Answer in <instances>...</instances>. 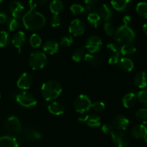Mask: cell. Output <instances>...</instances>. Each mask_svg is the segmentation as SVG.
Segmentation results:
<instances>
[{
	"label": "cell",
	"instance_id": "obj_40",
	"mask_svg": "<svg viewBox=\"0 0 147 147\" xmlns=\"http://www.w3.org/2000/svg\"><path fill=\"white\" fill-rule=\"evenodd\" d=\"M91 109H93V110L96 113H101L106 109V105L102 101H96L92 103Z\"/></svg>",
	"mask_w": 147,
	"mask_h": 147
},
{
	"label": "cell",
	"instance_id": "obj_22",
	"mask_svg": "<svg viewBox=\"0 0 147 147\" xmlns=\"http://www.w3.org/2000/svg\"><path fill=\"white\" fill-rule=\"evenodd\" d=\"M134 83L139 88H145L147 86V73L144 71H140L134 76Z\"/></svg>",
	"mask_w": 147,
	"mask_h": 147
},
{
	"label": "cell",
	"instance_id": "obj_32",
	"mask_svg": "<svg viewBox=\"0 0 147 147\" xmlns=\"http://www.w3.org/2000/svg\"><path fill=\"white\" fill-rule=\"evenodd\" d=\"M136 12L138 13L140 17L142 18L147 19V3L146 2H139L136 5Z\"/></svg>",
	"mask_w": 147,
	"mask_h": 147
},
{
	"label": "cell",
	"instance_id": "obj_27",
	"mask_svg": "<svg viewBox=\"0 0 147 147\" xmlns=\"http://www.w3.org/2000/svg\"><path fill=\"white\" fill-rule=\"evenodd\" d=\"M50 10L54 15H59L63 9V3L61 0H53L50 2Z\"/></svg>",
	"mask_w": 147,
	"mask_h": 147
},
{
	"label": "cell",
	"instance_id": "obj_24",
	"mask_svg": "<svg viewBox=\"0 0 147 147\" xmlns=\"http://www.w3.org/2000/svg\"><path fill=\"white\" fill-rule=\"evenodd\" d=\"M137 100V97L136 95L134 93H128L123 96L122 98V104L126 109H130V108L133 107L136 103Z\"/></svg>",
	"mask_w": 147,
	"mask_h": 147
},
{
	"label": "cell",
	"instance_id": "obj_7",
	"mask_svg": "<svg viewBox=\"0 0 147 147\" xmlns=\"http://www.w3.org/2000/svg\"><path fill=\"white\" fill-rule=\"evenodd\" d=\"M103 47V42L99 36L92 35L88 38L85 45V50L89 53L95 54L100 51Z\"/></svg>",
	"mask_w": 147,
	"mask_h": 147
},
{
	"label": "cell",
	"instance_id": "obj_29",
	"mask_svg": "<svg viewBox=\"0 0 147 147\" xmlns=\"http://www.w3.org/2000/svg\"><path fill=\"white\" fill-rule=\"evenodd\" d=\"M84 60L86 63L90 64L93 67H98L100 65V60L98 57V56H96L94 54H91V53H86Z\"/></svg>",
	"mask_w": 147,
	"mask_h": 147
},
{
	"label": "cell",
	"instance_id": "obj_48",
	"mask_svg": "<svg viewBox=\"0 0 147 147\" xmlns=\"http://www.w3.org/2000/svg\"><path fill=\"white\" fill-rule=\"evenodd\" d=\"M86 3V4H92L93 5L94 3H96L98 0H83Z\"/></svg>",
	"mask_w": 147,
	"mask_h": 147
},
{
	"label": "cell",
	"instance_id": "obj_35",
	"mask_svg": "<svg viewBox=\"0 0 147 147\" xmlns=\"http://www.w3.org/2000/svg\"><path fill=\"white\" fill-rule=\"evenodd\" d=\"M103 28H104L105 32H106V34L108 36H109V37H113L116 29L115 28L114 25L111 22H106L104 24Z\"/></svg>",
	"mask_w": 147,
	"mask_h": 147
},
{
	"label": "cell",
	"instance_id": "obj_11",
	"mask_svg": "<svg viewBox=\"0 0 147 147\" xmlns=\"http://www.w3.org/2000/svg\"><path fill=\"white\" fill-rule=\"evenodd\" d=\"M129 119L126 116H123V115H118L113 118L112 121V126L119 131H125L129 126Z\"/></svg>",
	"mask_w": 147,
	"mask_h": 147
},
{
	"label": "cell",
	"instance_id": "obj_6",
	"mask_svg": "<svg viewBox=\"0 0 147 147\" xmlns=\"http://www.w3.org/2000/svg\"><path fill=\"white\" fill-rule=\"evenodd\" d=\"M92 102L88 96L80 94L78 96L74 101V109L79 113H86L91 109Z\"/></svg>",
	"mask_w": 147,
	"mask_h": 147
},
{
	"label": "cell",
	"instance_id": "obj_38",
	"mask_svg": "<svg viewBox=\"0 0 147 147\" xmlns=\"http://www.w3.org/2000/svg\"><path fill=\"white\" fill-rule=\"evenodd\" d=\"M122 57H122L120 52L116 53V54L111 55L109 58V64H110L111 65H118Z\"/></svg>",
	"mask_w": 147,
	"mask_h": 147
},
{
	"label": "cell",
	"instance_id": "obj_42",
	"mask_svg": "<svg viewBox=\"0 0 147 147\" xmlns=\"http://www.w3.org/2000/svg\"><path fill=\"white\" fill-rule=\"evenodd\" d=\"M50 25L52 27H58L61 25V18L59 15H53L50 20Z\"/></svg>",
	"mask_w": 147,
	"mask_h": 147
},
{
	"label": "cell",
	"instance_id": "obj_43",
	"mask_svg": "<svg viewBox=\"0 0 147 147\" xmlns=\"http://www.w3.org/2000/svg\"><path fill=\"white\" fill-rule=\"evenodd\" d=\"M101 131L106 135H111L114 132V128L111 124H103L101 127Z\"/></svg>",
	"mask_w": 147,
	"mask_h": 147
},
{
	"label": "cell",
	"instance_id": "obj_10",
	"mask_svg": "<svg viewBox=\"0 0 147 147\" xmlns=\"http://www.w3.org/2000/svg\"><path fill=\"white\" fill-rule=\"evenodd\" d=\"M69 32L72 35L75 37H79V36L83 35V33L85 32L86 30V25L85 23L82 20L79 19H75L72 20L69 25Z\"/></svg>",
	"mask_w": 147,
	"mask_h": 147
},
{
	"label": "cell",
	"instance_id": "obj_41",
	"mask_svg": "<svg viewBox=\"0 0 147 147\" xmlns=\"http://www.w3.org/2000/svg\"><path fill=\"white\" fill-rule=\"evenodd\" d=\"M73 43V39L71 36H63V37L61 38L60 42V45H62L63 47H70L72 44Z\"/></svg>",
	"mask_w": 147,
	"mask_h": 147
},
{
	"label": "cell",
	"instance_id": "obj_33",
	"mask_svg": "<svg viewBox=\"0 0 147 147\" xmlns=\"http://www.w3.org/2000/svg\"><path fill=\"white\" fill-rule=\"evenodd\" d=\"M10 42L9 35L8 32L4 30L0 31V47H5Z\"/></svg>",
	"mask_w": 147,
	"mask_h": 147
},
{
	"label": "cell",
	"instance_id": "obj_23",
	"mask_svg": "<svg viewBox=\"0 0 147 147\" xmlns=\"http://www.w3.org/2000/svg\"><path fill=\"white\" fill-rule=\"evenodd\" d=\"M0 147H20L17 139L12 136L0 137Z\"/></svg>",
	"mask_w": 147,
	"mask_h": 147
},
{
	"label": "cell",
	"instance_id": "obj_12",
	"mask_svg": "<svg viewBox=\"0 0 147 147\" xmlns=\"http://www.w3.org/2000/svg\"><path fill=\"white\" fill-rule=\"evenodd\" d=\"M78 122L87 125L89 127L96 128L100 126V118L98 115L90 113L83 118H79Z\"/></svg>",
	"mask_w": 147,
	"mask_h": 147
},
{
	"label": "cell",
	"instance_id": "obj_19",
	"mask_svg": "<svg viewBox=\"0 0 147 147\" xmlns=\"http://www.w3.org/2000/svg\"><path fill=\"white\" fill-rule=\"evenodd\" d=\"M47 110L54 116H60L65 112V107L62 103L57 101H52L47 106Z\"/></svg>",
	"mask_w": 147,
	"mask_h": 147
},
{
	"label": "cell",
	"instance_id": "obj_47",
	"mask_svg": "<svg viewBox=\"0 0 147 147\" xmlns=\"http://www.w3.org/2000/svg\"><path fill=\"white\" fill-rule=\"evenodd\" d=\"M131 22V17L129 15H126L123 18V25L129 26V24Z\"/></svg>",
	"mask_w": 147,
	"mask_h": 147
},
{
	"label": "cell",
	"instance_id": "obj_18",
	"mask_svg": "<svg viewBox=\"0 0 147 147\" xmlns=\"http://www.w3.org/2000/svg\"><path fill=\"white\" fill-rule=\"evenodd\" d=\"M24 9V5L20 1L15 0V1H11L9 5V11L14 18H20L21 17Z\"/></svg>",
	"mask_w": 147,
	"mask_h": 147
},
{
	"label": "cell",
	"instance_id": "obj_16",
	"mask_svg": "<svg viewBox=\"0 0 147 147\" xmlns=\"http://www.w3.org/2000/svg\"><path fill=\"white\" fill-rule=\"evenodd\" d=\"M24 137L27 142H34V141L41 140L42 139V134L34 128H28L24 132Z\"/></svg>",
	"mask_w": 147,
	"mask_h": 147
},
{
	"label": "cell",
	"instance_id": "obj_13",
	"mask_svg": "<svg viewBox=\"0 0 147 147\" xmlns=\"http://www.w3.org/2000/svg\"><path fill=\"white\" fill-rule=\"evenodd\" d=\"M33 83L32 76L28 73H23L17 82V87L23 90H28L32 86Z\"/></svg>",
	"mask_w": 147,
	"mask_h": 147
},
{
	"label": "cell",
	"instance_id": "obj_4",
	"mask_svg": "<svg viewBox=\"0 0 147 147\" xmlns=\"http://www.w3.org/2000/svg\"><path fill=\"white\" fill-rule=\"evenodd\" d=\"M28 62L30 67L32 70H38L42 69L46 65L47 59L45 53L41 51H34L30 54Z\"/></svg>",
	"mask_w": 147,
	"mask_h": 147
},
{
	"label": "cell",
	"instance_id": "obj_21",
	"mask_svg": "<svg viewBox=\"0 0 147 147\" xmlns=\"http://www.w3.org/2000/svg\"><path fill=\"white\" fill-rule=\"evenodd\" d=\"M98 14L100 18L103 19L105 22H109L113 17V11L111 7L106 4H103L99 7Z\"/></svg>",
	"mask_w": 147,
	"mask_h": 147
},
{
	"label": "cell",
	"instance_id": "obj_36",
	"mask_svg": "<svg viewBox=\"0 0 147 147\" xmlns=\"http://www.w3.org/2000/svg\"><path fill=\"white\" fill-rule=\"evenodd\" d=\"M136 97L141 104L144 106L145 107H147V90H142L138 92Z\"/></svg>",
	"mask_w": 147,
	"mask_h": 147
},
{
	"label": "cell",
	"instance_id": "obj_52",
	"mask_svg": "<svg viewBox=\"0 0 147 147\" xmlns=\"http://www.w3.org/2000/svg\"><path fill=\"white\" fill-rule=\"evenodd\" d=\"M0 98H1V93H0Z\"/></svg>",
	"mask_w": 147,
	"mask_h": 147
},
{
	"label": "cell",
	"instance_id": "obj_50",
	"mask_svg": "<svg viewBox=\"0 0 147 147\" xmlns=\"http://www.w3.org/2000/svg\"><path fill=\"white\" fill-rule=\"evenodd\" d=\"M143 30L145 34L147 35V23H146V24H144L143 25Z\"/></svg>",
	"mask_w": 147,
	"mask_h": 147
},
{
	"label": "cell",
	"instance_id": "obj_14",
	"mask_svg": "<svg viewBox=\"0 0 147 147\" xmlns=\"http://www.w3.org/2000/svg\"><path fill=\"white\" fill-rule=\"evenodd\" d=\"M26 42V35L24 32L19 31L13 35L11 38V43L13 46L18 50L19 53H21L22 48L24 47Z\"/></svg>",
	"mask_w": 147,
	"mask_h": 147
},
{
	"label": "cell",
	"instance_id": "obj_45",
	"mask_svg": "<svg viewBox=\"0 0 147 147\" xmlns=\"http://www.w3.org/2000/svg\"><path fill=\"white\" fill-rule=\"evenodd\" d=\"M7 19H8V17H7L6 13L0 12V24H4L5 22H7Z\"/></svg>",
	"mask_w": 147,
	"mask_h": 147
},
{
	"label": "cell",
	"instance_id": "obj_49",
	"mask_svg": "<svg viewBox=\"0 0 147 147\" xmlns=\"http://www.w3.org/2000/svg\"><path fill=\"white\" fill-rule=\"evenodd\" d=\"M48 0H37V2L40 4V5H44L47 2Z\"/></svg>",
	"mask_w": 147,
	"mask_h": 147
},
{
	"label": "cell",
	"instance_id": "obj_25",
	"mask_svg": "<svg viewBox=\"0 0 147 147\" xmlns=\"http://www.w3.org/2000/svg\"><path fill=\"white\" fill-rule=\"evenodd\" d=\"M119 65L121 70H123V72L129 73L133 70L134 67V63L133 60L129 57H123L121 59Z\"/></svg>",
	"mask_w": 147,
	"mask_h": 147
},
{
	"label": "cell",
	"instance_id": "obj_30",
	"mask_svg": "<svg viewBox=\"0 0 147 147\" xmlns=\"http://www.w3.org/2000/svg\"><path fill=\"white\" fill-rule=\"evenodd\" d=\"M86 55V52L84 48H78L73 52V55H72V59H73V61L79 63V62L84 60Z\"/></svg>",
	"mask_w": 147,
	"mask_h": 147
},
{
	"label": "cell",
	"instance_id": "obj_15",
	"mask_svg": "<svg viewBox=\"0 0 147 147\" xmlns=\"http://www.w3.org/2000/svg\"><path fill=\"white\" fill-rule=\"evenodd\" d=\"M131 134L136 139H145L147 138V128L143 124L135 125L131 131Z\"/></svg>",
	"mask_w": 147,
	"mask_h": 147
},
{
	"label": "cell",
	"instance_id": "obj_1",
	"mask_svg": "<svg viewBox=\"0 0 147 147\" xmlns=\"http://www.w3.org/2000/svg\"><path fill=\"white\" fill-rule=\"evenodd\" d=\"M22 23L27 30L37 31L45 25L46 19L40 12L29 10L22 17Z\"/></svg>",
	"mask_w": 147,
	"mask_h": 147
},
{
	"label": "cell",
	"instance_id": "obj_44",
	"mask_svg": "<svg viewBox=\"0 0 147 147\" xmlns=\"http://www.w3.org/2000/svg\"><path fill=\"white\" fill-rule=\"evenodd\" d=\"M106 48H107L108 50L111 53V55L116 54V53L120 52V49H119V46H118L116 44H115V43H113V42H111V43H109V44H107V45H106Z\"/></svg>",
	"mask_w": 147,
	"mask_h": 147
},
{
	"label": "cell",
	"instance_id": "obj_39",
	"mask_svg": "<svg viewBox=\"0 0 147 147\" xmlns=\"http://www.w3.org/2000/svg\"><path fill=\"white\" fill-rule=\"evenodd\" d=\"M20 22L19 21L18 19H16L12 17L11 19H10L8 21V28L10 32H14L16 30L18 29V27H20Z\"/></svg>",
	"mask_w": 147,
	"mask_h": 147
},
{
	"label": "cell",
	"instance_id": "obj_9",
	"mask_svg": "<svg viewBox=\"0 0 147 147\" xmlns=\"http://www.w3.org/2000/svg\"><path fill=\"white\" fill-rule=\"evenodd\" d=\"M111 141L116 147H127L129 144V138L123 131H114L111 135Z\"/></svg>",
	"mask_w": 147,
	"mask_h": 147
},
{
	"label": "cell",
	"instance_id": "obj_17",
	"mask_svg": "<svg viewBox=\"0 0 147 147\" xmlns=\"http://www.w3.org/2000/svg\"><path fill=\"white\" fill-rule=\"evenodd\" d=\"M60 45L54 40H48L45 42L42 45V50L44 53L49 55H54L59 50Z\"/></svg>",
	"mask_w": 147,
	"mask_h": 147
},
{
	"label": "cell",
	"instance_id": "obj_3",
	"mask_svg": "<svg viewBox=\"0 0 147 147\" xmlns=\"http://www.w3.org/2000/svg\"><path fill=\"white\" fill-rule=\"evenodd\" d=\"M136 32L129 26L121 25L117 28L113 35V38L121 44L133 43L136 39Z\"/></svg>",
	"mask_w": 147,
	"mask_h": 147
},
{
	"label": "cell",
	"instance_id": "obj_8",
	"mask_svg": "<svg viewBox=\"0 0 147 147\" xmlns=\"http://www.w3.org/2000/svg\"><path fill=\"white\" fill-rule=\"evenodd\" d=\"M4 127L7 131L14 134L20 133L22 131L20 119L15 116H10L7 118L4 123Z\"/></svg>",
	"mask_w": 147,
	"mask_h": 147
},
{
	"label": "cell",
	"instance_id": "obj_28",
	"mask_svg": "<svg viewBox=\"0 0 147 147\" xmlns=\"http://www.w3.org/2000/svg\"><path fill=\"white\" fill-rule=\"evenodd\" d=\"M87 20L92 27L96 28L100 24L101 18H100L98 13L96 12V11H93V12L89 13L87 17Z\"/></svg>",
	"mask_w": 147,
	"mask_h": 147
},
{
	"label": "cell",
	"instance_id": "obj_20",
	"mask_svg": "<svg viewBox=\"0 0 147 147\" xmlns=\"http://www.w3.org/2000/svg\"><path fill=\"white\" fill-rule=\"evenodd\" d=\"M112 7L118 11H123L127 10L131 4V0H111Z\"/></svg>",
	"mask_w": 147,
	"mask_h": 147
},
{
	"label": "cell",
	"instance_id": "obj_2",
	"mask_svg": "<svg viewBox=\"0 0 147 147\" xmlns=\"http://www.w3.org/2000/svg\"><path fill=\"white\" fill-rule=\"evenodd\" d=\"M63 88L61 84L54 80H47L41 87L42 96L47 101H54L61 94Z\"/></svg>",
	"mask_w": 147,
	"mask_h": 147
},
{
	"label": "cell",
	"instance_id": "obj_26",
	"mask_svg": "<svg viewBox=\"0 0 147 147\" xmlns=\"http://www.w3.org/2000/svg\"><path fill=\"white\" fill-rule=\"evenodd\" d=\"M136 52V48L133 43H128L124 44L120 48V53L122 56H126V57L129 56H131L135 54Z\"/></svg>",
	"mask_w": 147,
	"mask_h": 147
},
{
	"label": "cell",
	"instance_id": "obj_37",
	"mask_svg": "<svg viewBox=\"0 0 147 147\" xmlns=\"http://www.w3.org/2000/svg\"><path fill=\"white\" fill-rule=\"evenodd\" d=\"M70 11L72 14H75V15H78V14H80L85 11V8L83 6L79 4H73L70 6Z\"/></svg>",
	"mask_w": 147,
	"mask_h": 147
},
{
	"label": "cell",
	"instance_id": "obj_5",
	"mask_svg": "<svg viewBox=\"0 0 147 147\" xmlns=\"http://www.w3.org/2000/svg\"><path fill=\"white\" fill-rule=\"evenodd\" d=\"M15 100L19 105L26 109L34 107L37 103L35 96L27 91H22L16 94Z\"/></svg>",
	"mask_w": 147,
	"mask_h": 147
},
{
	"label": "cell",
	"instance_id": "obj_34",
	"mask_svg": "<svg viewBox=\"0 0 147 147\" xmlns=\"http://www.w3.org/2000/svg\"><path fill=\"white\" fill-rule=\"evenodd\" d=\"M30 44L34 48H38L42 45V39L37 34H32L30 38Z\"/></svg>",
	"mask_w": 147,
	"mask_h": 147
},
{
	"label": "cell",
	"instance_id": "obj_31",
	"mask_svg": "<svg viewBox=\"0 0 147 147\" xmlns=\"http://www.w3.org/2000/svg\"><path fill=\"white\" fill-rule=\"evenodd\" d=\"M136 119L141 124H147V109H141L136 113Z\"/></svg>",
	"mask_w": 147,
	"mask_h": 147
},
{
	"label": "cell",
	"instance_id": "obj_46",
	"mask_svg": "<svg viewBox=\"0 0 147 147\" xmlns=\"http://www.w3.org/2000/svg\"><path fill=\"white\" fill-rule=\"evenodd\" d=\"M37 5V3L35 0H29L28 6L30 7V10H34Z\"/></svg>",
	"mask_w": 147,
	"mask_h": 147
},
{
	"label": "cell",
	"instance_id": "obj_51",
	"mask_svg": "<svg viewBox=\"0 0 147 147\" xmlns=\"http://www.w3.org/2000/svg\"><path fill=\"white\" fill-rule=\"evenodd\" d=\"M3 1H4V0H0V3H1V2H2Z\"/></svg>",
	"mask_w": 147,
	"mask_h": 147
}]
</instances>
